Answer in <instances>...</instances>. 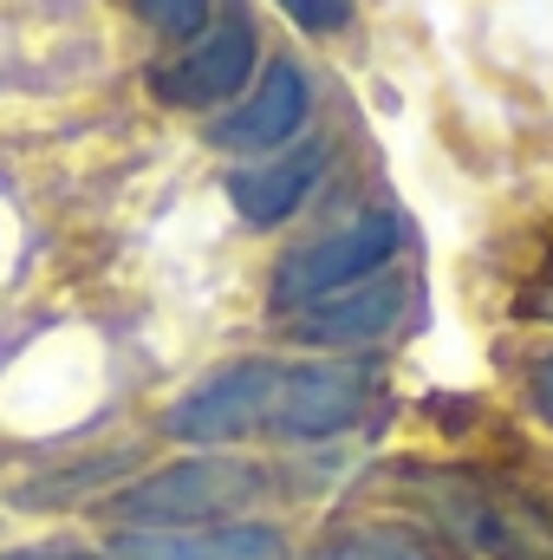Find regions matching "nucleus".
<instances>
[{"label": "nucleus", "instance_id": "11", "mask_svg": "<svg viewBox=\"0 0 553 560\" xmlns=\"http://www.w3.org/2000/svg\"><path fill=\"white\" fill-rule=\"evenodd\" d=\"M138 13L163 39H196L209 26V0H138Z\"/></svg>", "mask_w": 553, "mask_h": 560}, {"label": "nucleus", "instance_id": "1", "mask_svg": "<svg viewBox=\"0 0 553 560\" xmlns=\"http://www.w3.org/2000/svg\"><path fill=\"white\" fill-rule=\"evenodd\" d=\"M261 495H268V476L255 463L189 456V463H169V469L131 482L111 502V522H125V528H215V522H235L242 509H255Z\"/></svg>", "mask_w": 553, "mask_h": 560}, {"label": "nucleus", "instance_id": "3", "mask_svg": "<svg viewBox=\"0 0 553 560\" xmlns=\"http://www.w3.org/2000/svg\"><path fill=\"white\" fill-rule=\"evenodd\" d=\"M365 411V372L352 365H274L261 436H339Z\"/></svg>", "mask_w": 553, "mask_h": 560}, {"label": "nucleus", "instance_id": "5", "mask_svg": "<svg viewBox=\"0 0 553 560\" xmlns=\"http://www.w3.org/2000/svg\"><path fill=\"white\" fill-rule=\"evenodd\" d=\"M255 72V33L248 20H222L215 33H196L189 52H176L169 66L150 72V92L163 105H183V112H202V105H222L248 85Z\"/></svg>", "mask_w": 553, "mask_h": 560}, {"label": "nucleus", "instance_id": "4", "mask_svg": "<svg viewBox=\"0 0 553 560\" xmlns=\"http://www.w3.org/2000/svg\"><path fill=\"white\" fill-rule=\"evenodd\" d=\"M268 378H274L268 359H242V365L202 378L196 392H183L169 405V436L196 443V450H222V443L261 436V423H268Z\"/></svg>", "mask_w": 553, "mask_h": 560}, {"label": "nucleus", "instance_id": "7", "mask_svg": "<svg viewBox=\"0 0 553 560\" xmlns=\"http://www.w3.org/2000/svg\"><path fill=\"white\" fill-rule=\"evenodd\" d=\"M404 313V280L398 275H372L345 293H326L313 306L293 313V339L299 346H372L398 326Z\"/></svg>", "mask_w": 553, "mask_h": 560}, {"label": "nucleus", "instance_id": "13", "mask_svg": "<svg viewBox=\"0 0 553 560\" xmlns=\"http://www.w3.org/2000/svg\"><path fill=\"white\" fill-rule=\"evenodd\" d=\"M280 7H286V20L306 26V33H339V26L352 20V0H280Z\"/></svg>", "mask_w": 553, "mask_h": 560}, {"label": "nucleus", "instance_id": "2", "mask_svg": "<svg viewBox=\"0 0 553 560\" xmlns=\"http://www.w3.org/2000/svg\"><path fill=\"white\" fill-rule=\"evenodd\" d=\"M398 242H404V222H398L391 209H365V215L345 222L339 235H319V242L293 248L274 268L268 300H274L280 313H299V306H313V300H326V293H345V287H358V280L385 275V261L398 255Z\"/></svg>", "mask_w": 553, "mask_h": 560}, {"label": "nucleus", "instance_id": "9", "mask_svg": "<svg viewBox=\"0 0 553 560\" xmlns=\"http://www.w3.org/2000/svg\"><path fill=\"white\" fill-rule=\"evenodd\" d=\"M111 560H286L280 528H118Z\"/></svg>", "mask_w": 553, "mask_h": 560}, {"label": "nucleus", "instance_id": "14", "mask_svg": "<svg viewBox=\"0 0 553 560\" xmlns=\"http://www.w3.org/2000/svg\"><path fill=\"white\" fill-rule=\"evenodd\" d=\"M0 560H111V555H92V548H20V555H0Z\"/></svg>", "mask_w": 553, "mask_h": 560}, {"label": "nucleus", "instance_id": "10", "mask_svg": "<svg viewBox=\"0 0 553 560\" xmlns=\"http://www.w3.org/2000/svg\"><path fill=\"white\" fill-rule=\"evenodd\" d=\"M319 170H326V143H299V150H280V156H261V163H242L228 176V202L255 229H274L313 196Z\"/></svg>", "mask_w": 553, "mask_h": 560}, {"label": "nucleus", "instance_id": "8", "mask_svg": "<svg viewBox=\"0 0 553 560\" xmlns=\"http://www.w3.org/2000/svg\"><path fill=\"white\" fill-rule=\"evenodd\" d=\"M306 112H313L306 72L286 66V59H274L268 79H261V85H255V92L215 125V143H222V150H248V156H274L280 143L306 125Z\"/></svg>", "mask_w": 553, "mask_h": 560}, {"label": "nucleus", "instance_id": "15", "mask_svg": "<svg viewBox=\"0 0 553 560\" xmlns=\"http://www.w3.org/2000/svg\"><path fill=\"white\" fill-rule=\"evenodd\" d=\"M534 411L553 423V352L541 359V365H534Z\"/></svg>", "mask_w": 553, "mask_h": 560}, {"label": "nucleus", "instance_id": "12", "mask_svg": "<svg viewBox=\"0 0 553 560\" xmlns=\"http://www.w3.org/2000/svg\"><path fill=\"white\" fill-rule=\"evenodd\" d=\"M313 560H423V555L411 541H391V535H352V541H339V548H326Z\"/></svg>", "mask_w": 553, "mask_h": 560}, {"label": "nucleus", "instance_id": "6", "mask_svg": "<svg viewBox=\"0 0 553 560\" xmlns=\"http://www.w3.org/2000/svg\"><path fill=\"white\" fill-rule=\"evenodd\" d=\"M436 509H443V528L482 560H553V535L508 495L495 489H475V482H456V489H436Z\"/></svg>", "mask_w": 553, "mask_h": 560}]
</instances>
